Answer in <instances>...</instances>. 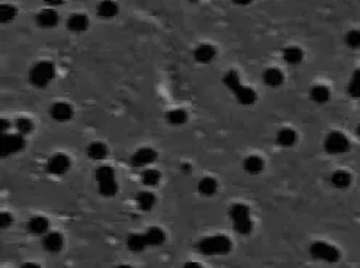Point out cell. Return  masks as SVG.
<instances>
[{
	"label": "cell",
	"instance_id": "obj_25",
	"mask_svg": "<svg viewBox=\"0 0 360 268\" xmlns=\"http://www.w3.org/2000/svg\"><path fill=\"white\" fill-rule=\"evenodd\" d=\"M331 184H333L336 189H347L351 184V176L347 171H344V170L334 171V173L331 174Z\"/></svg>",
	"mask_w": 360,
	"mask_h": 268
},
{
	"label": "cell",
	"instance_id": "obj_23",
	"mask_svg": "<svg viewBox=\"0 0 360 268\" xmlns=\"http://www.w3.org/2000/svg\"><path fill=\"white\" fill-rule=\"evenodd\" d=\"M198 191L205 197H211L218 191V181L214 177H203L198 184Z\"/></svg>",
	"mask_w": 360,
	"mask_h": 268
},
{
	"label": "cell",
	"instance_id": "obj_10",
	"mask_svg": "<svg viewBox=\"0 0 360 268\" xmlns=\"http://www.w3.org/2000/svg\"><path fill=\"white\" fill-rule=\"evenodd\" d=\"M50 116L57 122H69L74 116V109L66 102H57L50 108Z\"/></svg>",
	"mask_w": 360,
	"mask_h": 268
},
{
	"label": "cell",
	"instance_id": "obj_20",
	"mask_svg": "<svg viewBox=\"0 0 360 268\" xmlns=\"http://www.w3.org/2000/svg\"><path fill=\"white\" fill-rule=\"evenodd\" d=\"M157 197L153 191H140L137 194V206L142 212H150L151 209L156 206Z\"/></svg>",
	"mask_w": 360,
	"mask_h": 268
},
{
	"label": "cell",
	"instance_id": "obj_24",
	"mask_svg": "<svg viewBox=\"0 0 360 268\" xmlns=\"http://www.w3.org/2000/svg\"><path fill=\"white\" fill-rule=\"evenodd\" d=\"M127 247L132 252H141L148 247L144 233H131L127 238Z\"/></svg>",
	"mask_w": 360,
	"mask_h": 268
},
{
	"label": "cell",
	"instance_id": "obj_27",
	"mask_svg": "<svg viewBox=\"0 0 360 268\" xmlns=\"http://www.w3.org/2000/svg\"><path fill=\"white\" fill-rule=\"evenodd\" d=\"M161 180V173L156 169H145L141 174V181L147 187H156Z\"/></svg>",
	"mask_w": 360,
	"mask_h": 268
},
{
	"label": "cell",
	"instance_id": "obj_3",
	"mask_svg": "<svg viewBox=\"0 0 360 268\" xmlns=\"http://www.w3.org/2000/svg\"><path fill=\"white\" fill-rule=\"evenodd\" d=\"M57 76V69L52 61H40L29 71V83L34 87L45 89Z\"/></svg>",
	"mask_w": 360,
	"mask_h": 268
},
{
	"label": "cell",
	"instance_id": "obj_18",
	"mask_svg": "<svg viewBox=\"0 0 360 268\" xmlns=\"http://www.w3.org/2000/svg\"><path fill=\"white\" fill-rule=\"evenodd\" d=\"M86 152H87V157H89L90 159L102 161V159H105L108 157V147H106L103 142H99V141L90 142L89 145H87Z\"/></svg>",
	"mask_w": 360,
	"mask_h": 268
},
{
	"label": "cell",
	"instance_id": "obj_28",
	"mask_svg": "<svg viewBox=\"0 0 360 268\" xmlns=\"http://www.w3.org/2000/svg\"><path fill=\"white\" fill-rule=\"evenodd\" d=\"M310 96H311V99L314 100L315 103L322 105V103H327V102L330 100L331 93H330V90H328V87L318 84V86H314V87L311 89Z\"/></svg>",
	"mask_w": 360,
	"mask_h": 268
},
{
	"label": "cell",
	"instance_id": "obj_30",
	"mask_svg": "<svg viewBox=\"0 0 360 268\" xmlns=\"http://www.w3.org/2000/svg\"><path fill=\"white\" fill-rule=\"evenodd\" d=\"M95 179L98 181V184L109 181V180H115V171L110 165H100L95 171Z\"/></svg>",
	"mask_w": 360,
	"mask_h": 268
},
{
	"label": "cell",
	"instance_id": "obj_6",
	"mask_svg": "<svg viewBox=\"0 0 360 268\" xmlns=\"http://www.w3.org/2000/svg\"><path fill=\"white\" fill-rule=\"evenodd\" d=\"M324 149L331 155L344 154L350 149V141L341 132H331L325 137L324 141Z\"/></svg>",
	"mask_w": 360,
	"mask_h": 268
},
{
	"label": "cell",
	"instance_id": "obj_37",
	"mask_svg": "<svg viewBox=\"0 0 360 268\" xmlns=\"http://www.w3.org/2000/svg\"><path fill=\"white\" fill-rule=\"evenodd\" d=\"M10 129V122L8 119L0 120V135L2 133H8Z\"/></svg>",
	"mask_w": 360,
	"mask_h": 268
},
{
	"label": "cell",
	"instance_id": "obj_43",
	"mask_svg": "<svg viewBox=\"0 0 360 268\" xmlns=\"http://www.w3.org/2000/svg\"><path fill=\"white\" fill-rule=\"evenodd\" d=\"M356 132H357V135H359V138H360V125L357 126V129H356Z\"/></svg>",
	"mask_w": 360,
	"mask_h": 268
},
{
	"label": "cell",
	"instance_id": "obj_4",
	"mask_svg": "<svg viewBox=\"0 0 360 268\" xmlns=\"http://www.w3.org/2000/svg\"><path fill=\"white\" fill-rule=\"evenodd\" d=\"M230 219L234 223V229L240 235H250L253 230L250 208L244 203H235L230 209Z\"/></svg>",
	"mask_w": 360,
	"mask_h": 268
},
{
	"label": "cell",
	"instance_id": "obj_36",
	"mask_svg": "<svg viewBox=\"0 0 360 268\" xmlns=\"http://www.w3.org/2000/svg\"><path fill=\"white\" fill-rule=\"evenodd\" d=\"M12 223H13V216L10 215L9 212H2L0 213V226H2V229L9 228Z\"/></svg>",
	"mask_w": 360,
	"mask_h": 268
},
{
	"label": "cell",
	"instance_id": "obj_12",
	"mask_svg": "<svg viewBox=\"0 0 360 268\" xmlns=\"http://www.w3.org/2000/svg\"><path fill=\"white\" fill-rule=\"evenodd\" d=\"M35 19H37L38 26L44 28V29H50V28H54L58 23V13L54 8H45L37 15Z\"/></svg>",
	"mask_w": 360,
	"mask_h": 268
},
{
	"label": "cell",
	"instance_id": "obj_15",
	"mask_svg": "<svg viewBox=\"0 0 360 268\" xmlns=\"http://www.w3.org/2000/svg\"><path fill=\"white\" fill-rule=\"evenodd\" d=\"M193 57L200 64H209L217 57V48L211 44H202L195 50Z\"/></svg>",
	"mask_w": 360,
	"mask_h": 268
},
{
	"label": "cell",
	"instance_id": "obj_19",
	"mask_svg": "<svg viewBox=\"0 0 360 268\" xmlns=\"http://www.w3.org/2000/svg\"><path fill=\"white\" fill-rule=\"evenodd\" d=\"M283 80H285L283 73H282L279 69H273V67H272V69H267L263 73V81H264L269 87H273V89L282 86V84H283Z\"/></svg>",
	"mask_w": 360,
	"mask_h": 268
},
{
	"label": "cell",
	"instance_id": "obj_21",
	"mask_svg": "<svg viewBox=\"0 0 360 268\" xmlns=\"http://www.w3.org/2000/svg\"><path fill=\"white\" fill-rule=\"evenodd\" d=\"M243 167L249 174L256 176V174H260L261 171L264 170V161L259 155H250V157L244 159Z\"/></svg>",
	"mask_w": 360,
	"mask_h": 268
},
{
	"label": "cell",
	"instance_id": "obj_2",
	"mask_svg": "<svg viewBox=\"0 0 360 268\" xmlns=\"http://www.w3.org/2000/svg\"><path fill=\"white\" fill-rule=\"evenodd\" d=\"M232 249V242L227 235H214V237H206L200 239L198 244V251L202 255H227Z\"/></svg>",
	"mask_w": 360,
	"mask_h": 268
},
{
	"label": "cell",
	"instance_id": "obj_26",
	"mask_svg": "<svg viewBox=\"0 0 360 268\" xmlns=\"http://www.w3.org/2000/svg\"><path fill=\"white\" fill-rule=\"evenodd\" d=\"M283 60L290 65H298L304 60V52L299 47H288L283 50Z\"/></svg>",
	"mask_w": 360,
	"mask_h": 268
},
{
	"label": "cell",
	"instance_id": "obj_14",
	"mask_svg": "<svg viewBox=\"0 0 360 268\" xmlns=\"http://www.w3.org/2000/svg\"><path fill=\"white\" fill-rule=\"evenodd\" d=\"M118 12H119V6L113 0H102L96 8V13L100 19H112L118 15Z\"/></svg>",
	"mask_w": 360,
	"mask_h": 268
},
{
	"label": "cell",
	"instance_id": "obj_22",
	"mask_svg": "<svg viewBox=\"0 0 360 268\" xmlns=\"http://www.w3.org/2000/svg\"><path fill=\"white\" fill-rule=\"evenodd\" d=\"M296 139H298L296 132L293 129H290V128H283V129H280L279 132H278V135H276L278 144H279L280 147H285V148L293 147L295 142H296Z\"/></svg>",
	"mask_w": 360,
	"mask_h": 268
},
{
	"label": "cell",
	"instance_id": "obj_1",
	"mask_svg": "<svg viewBox=\"0 0 360 268\" xmlns=\"http://www.w3.org/2000/svg\"><path fill=\"white\" fill-rule=\"evenodd\" d=\"M222 80H224V84L235 94V97H237L240 105L250 106L253 103H256V100H257L256 90H253L251 87H247V86H243L240 81V76H238V73L235 70L227 71Z\"/></svg>",
	"mask_w": 360,
	"mask_h": 268
},
{
	"label": "cell",
	"instance_id": "obj_40",
	"mask_svg": "<svg viewBox=\"0 0 360 268\" xmlns=\"http://www.w3.org/2000/svg\"><path fill=\"white\" fill-rule=\"evenodd\" d=\"M190 171H192L190 164H183V165H182V173H185V174H190Z\"/></svg>",
	"mask_w": 360,
	"mask_h": 268
},
{
	"label": "cell",
	"instance_id": "obj_31",
	"mask_svg": "<svg viewBox=\"0 0 360 268\" xmlns=\"http://www.w3.org/2000/svg\"><path fill=\"white\" fill-rule=\"evenodd\" d=\"M99 193L100 196L103 197H113L116 193H118V183L116 180H109V181H105V183H99Z\"/></svg>",
	"mask_w": 360,
	"mask_h": 268
},
{
	"label": "cell",
	"instance_id": "obj_5",
	"mask_svg": "<svg viewBox=\"0 0 360 268\" xmlns=\"http://www.w3.org/2000/svg\"><path fill=\"white\" fill-rule=\"evenodd\" d=\"M26 141L25 135L22 133H2L0 135V155L3 158L10 157L13 154H18L25 148Z\"/></svg>",
	"mask_w": 360,
	"mask_h": 268
},
{
	"label": "cell",
	"instance_id": "obj_33",
	"mask_svg": "<svg viewBox=\"0 0 360 268\" xmlns=\"http://www.w3.org/2000/svg\"><path fill=\"white\" fill-rule=\"evenodd\" d=\"M18 16V9L13 5H2L0 6V20L3 23H9Z\"/></svg>",
	"mask_w": 360,
	"mask_h": 268
},
{
	"label": "cell",
	"instance_id": "obj_16",
	"mask_svg": "<svg viewBox=\"0 0 360 268\" xmlns=\"http://www.w3.org/2000/svg\"><path fill=\"white\" fill-rule=\"evenodd\" d=\"M67 28L71 32H84L89 28V18L84 13H73L67 19Z\"/></svg>",
	"mask_w": 360,
	"mask_h": 268
},
{
	"label": "cell",
	"instance_id": "obj_41",
	"mask_svg": "<svg viewBox=\"0 0 360 268\" xmlns=\"http://www.w3.org/2000/svg\"><path fill=\"white\" fill-rule=\"evenodd\" d=\"M185 267H200V264H198V262H189V264H185Z\"/></svg>",
	"mask_w": 360,
	"mask_h": 268
},
{
	"label": "cell",
	"instance_id": "obj_29",
	"mask_svg": "<svg viewBox=\"0 0 360 268\" xmlns=\"http://www.w3.org/2000/svg\"><path fill=\"white\" fill-rule=\"evenodd\" d=\"M166 119H167V122H169L170 125H173V126L185 125V123L188 122V112L183 109H173L166 115Z\"/></svg>",
	"mask_w": 360,
	"mask_h": 268
},
{
	"label": "cell",
	"instance_id": "obj_7",
	"mask_svg": "<svg viewBox=\"0 0 360 268\" xmlns=\"http://www.w3.org/2000/svg\"><path fill=\"white\" fill-rule=\"evenodd\" d=\"M311 255L315 259H321L325 262H337L340 259V252L336 247L327 242H314L310 247Z\"/></svg>",
	"mask_w": 360,
	"mask_h": 268
},
{
	"label": "cell",
	"instance_id": "obj_39",
	"mask_svg": "<svg viewBox=\"0 0 360 268\" xmlns=\"http://www.w3.org/2000/svg\"><path fill=\"white\" fill-rule=\"evenodd\" d=\"M235 5H238V6H247V5H250L253 0H232Z\"/></svg>",
	"mask_w": 360,
	"mask_h": 268
},
{
	"label": "cell",
	"instance_id": "obj_8",
	"mask_svg": "<svg viewBox=\"0 0 360 268\" xmlns=\"http://www.w3.org/2000/svg\"><path fill=\"white\" fill-rule=\"evenodd\" d=\"M71 167V161L70 158L63 154V152H58V154H54L48 162H47V171L52 174V176H64L66 173H69V170Z\"/></svg>",
	"mask_w": 360,
	"mask_h": 268
},
{
	"label": "cell",
	"instance_id": "obj_17",
	"mask_svg": "<svg viewBox=\"0 0 360 268\" xmlns=\"http://www.w3.org/2000/svg\"><path fill=\"white\" fill-rule=\"evenodd\" d=\"M144 235L148 247H160L166 242V232L159 226H151L144 232Z\"/></svg>",
	"mask_w": 360,
	"mask_h": 268
},
{
	"label": "cell",
	"instance_id": "obj_35",
	"mask_svg": "<svg viewBox=\"0 0 360 268\" xmlns=\"http://www.w3.org/2000/svg\"><path fill=\"white\" fill-rule=\"evenodd\" d=\"M15 128L22 135H28L34 130V122L29 118H19L15 122Z\"/></svg>",
	"mask_w": 360,
	"mask_h": 268
},
{
	"label": "cell",
	"instance_id": "obj_32",
	"mask_svg": "<svg viewBox=\"0 0 360 268\" xmlns=\"http://www.w3.org/2000/svg\"><path fill=\"white\" fill-rule=\"evenodd\" d=\"M347 93L350 94L353 99H359L360 97V69L354 70L353 76H351L350 83L347 86Z\"/></svg>",
	"mask_w": 360,
	"mask_h": 268
},
{
	"label": "cell",
	"instance_id": "obj_44",
	"mask_svg": "<svg viewBox=\"0 0 360 268\" xmlns=\"http://www.w3.org/2000/svg\"><path fill=\"white\" fill-rule=\"evenodd\" d=\"M188 2H198V0H188Z\"/></svg>",
	"mask_w": 360,
	"mask_h": 268
},
{
	"label": "cell",
	"instance_id": "obj_11",
	"mask_svg": "<svg viewBox=\"0 0 360 268\" xmlns=\"http://www.w3.org/2000/svg\"><path fill=\"white\" fill-rule=\"evenodd\" d=\"M42 247L48 252L57 254L64 247V238L60 232H47L42 238Z\"/></svg>",
	"mask_w": 360,
	"mask_h": 268
},
{
	"label": "cell",
	"instance_id": "obj_38",
	"mask_svg": "<svg viewBox=\"0 0 360 268\" xmlns=\"http://www.w3.org/2000/svg\"><path fill=\"white\" fill-rule=\"evenodd\" d=\"M50 8H57V6H61L64 3V0H44Z\"/></svg>",
	"mask_w": 360,
	"mask_h": 268
},
{
	"label": "cell",
	"instance_id": "obj_9",
	"mask_svg": "<svg viewBox=\"0 0 360 268\" xmlns=\"http://www.w3.org/2000/svg\"><path fill=\"white\" fill-rule=\"evenodd\" d=\"M157 158H159V154H157L156 149L144 147V148H140L138 151L134 152V155L131 157V165L135 167V169L147 167V165H151L153 162H156Z\"/></svg>",
	"mask_w": 360,
	"mask_h": 268
},
{
	"label": "cell",
	"instance_id": "obj_42",
	"mask_svg": "<svg viewBox=\"0 0 360 268\" xmlns=\"http://www.w3.org/2000/svg\"><path fill=\"white\" fill-rule=\"evenodd\" d=\"M22 267H38V264H22Z\"/></svg>",
	"mask_w": 360,
	"mask_h": 268
},
{
	"label": "cell",
	"instance_id": "obj_13",
	"mask_svg": "<svg viewBox=\"0 0 360 268\" xmlns=\"http://www.w3.org/2000/svg\"><path fill=\"white\" fill-rule=\"evenodd\" d=\"M26 228L32 235H45L50 228V220L45 216H32L26 223Z\"/></svg>",
	"mask_w": 360,
	"mask_h": 268
},
{
	"label": "cell",
	"instance_id": "obj_34",
	"mask_svg": "<svg viewBox=\"0 0 360 268\" xmlns=\"http://www.w3.org/2000/svg\"><path fill=\"white\" fill-rule=\"evenodd\" d=\"M346 45L351 48V50H359L360 48V30L359 29H351L346 34L344 37Z\"/></svg>",
	"mask_w": 360,
	"mask_h": 268
}]
</instances>
